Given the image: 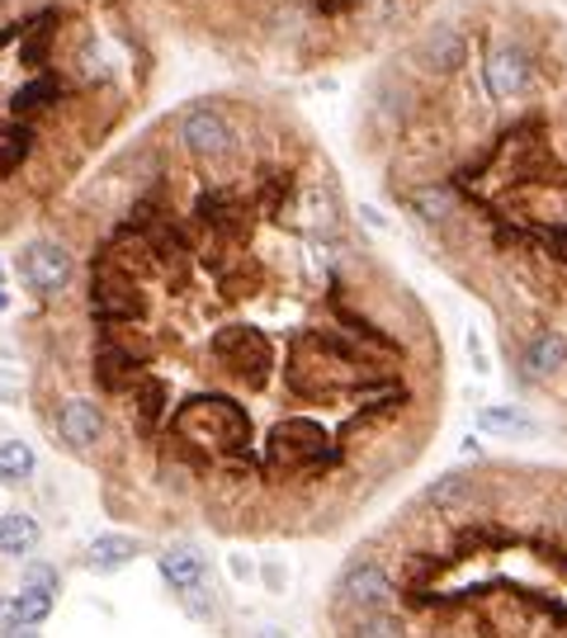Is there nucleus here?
<instances>
[{"label": "nucleus", "mask_w": 567, "mask_h": 638, "mask_svg": "<svg viewBox=\"0 0 567 638\" xmlns=\"http://www.w3.org/2000/svg\"><path fill=\"white\" fill-rule=\"evenodd\" d=\"M71 251L62 246V241H48V237H38V241H28V246L20 251V279H24V289H34L43 298H52V293H62L67 284H71Z\"/></svg>", "instance_id": "f257e3e1"}, {"label": "nucleus", "mask_w": 567, "mask_h": 638, "mask_svg": "<svg viewBox=\"0 0 567 638\" xmlns=\"http://www.w3.org/2000/svg\"><path fill=\"white\" fill-rule=\"evenodd\" d=\"M393 581H388V573L374 563V558H360V563H350L346 573H340V581H336V601L346 605V610H388L393 605Z\"/></svg>", "instance_id": "f03ea898"}, {"label": "nucleus", "mask_w": 567, "mask_h": 638, "mask_svg": "<svg viewBox=\"0 0 567 638\" xmlns=\"http://www.w3.org/2000/svg\"><path fill=\"white\" fill-rule=\"evenodd\" d=\"M180 142L190 147L198 161H222L232 152V123L218 109H190L180 123Z\"/></svg>", "instance_id": "7ed1b4c3"}, {"label": "nucleus", "mask_w": 567, "mask_h": 638, "mask_svg": "<svg viewBox=\"0 0 567 638\" xmlns=\"http://www.w3.org/2000/svg\"><path fill=\"white\" fill-rule=\"evenodd\" d=\"M482 81H487L492 99H516L524 91V81H530V57H524L520 43H496V48L487 52Z\"/></svg>", "instance_id": "20e7f679"}, {"label": "nucleus", "mask_w": 567, "mask_h": 638, "mask_svg": "<svg viewBox=\"0 0 567 638\" xmlns=\"http://www.w3.org/2000/svg\"><path fill=\"white\" fill-rule=\"evenodd\" d=\"M156 573H161V581L170 591L180 595H190V591H198V587H208V558L198 549H190V544H180V549H166L161 558H156Z\"/></svg>", "instance_id": "39448f33"}, {"label": "nucleus", "mask_w": 567, "mask_h": 638, "mask_svg": "<svg viewBox=\"0 0 567 638\" xmlns=\"http://www.w3.org/2000/svg\"><path fill=\"white\" fill-rule=\"evenodd\" d=\"M57 435H62V445L85 454L99 445V435H105V417H99L95 402L71 397V402H62V411H57Z\"/></svg>", "instance_id": "423d86ee"}, {"label": "nucleus", "mask_w": 567, "mask_h": 638, "mask_svg": "<svg viewBox=\"0 0 567 638\" xmlns=\"http://www.w3.org/2000/svg\"><path fill=\"white\" fill-rule=\"evenodd\" d=\"M213 354H218V364L222 369H232V374H261L265 360H269V346L261 336H251V332H222L218 340H213Z\"/></svg>", "instance_id": "0eeeda50"}, {"label": "nucleus", "mask_w": 567, "mask_h": 638, "mask_svg": "<svg viewBox=\"0 0 567 638\" xmlns=\"http://www.w3.org/2000/svg\"><path fill=\"white\" fill-rule=\"evenodd\" d=\"M133 558H137V539L133 534H99L81 553L85 573H119V567H128Z\"/></svg>", "instance_id": "6e6552de"}, {"label": "nucleus", "mask_w": 567, "mask_h": 638, "mask_svg": "<svg viewBox=\"0 0 567 638\" xmlns=\"http://www.w3.org/2000/svg\"><path fill=\"white\" fill-rule=\"evenodd\" d=\"M57 99H62V81L57 76H48V71H38L34 81H24L20 91H14V99H10V109H14V119H38V113H48Z\"/></svg>", "instance_id": "1a4fd4ad"}, {"label": "nucleus", "mask_w": 567, "mask_h": 638, "mask_svg": "<svg viewBox=\"0 0 567 638\" xmlns=\"http://www.w3.org/2000/svg\"><path fill=\"white\" fill-rule=\"evenodd\" d=\"M43 539V525L28 510H10L0 516V558H28Z\"/></svg>", "instance_id": "9d476101"}, {"label": "nucleus", "mask_w": 567, "mask_h": 638, "mask_svg": "<svg viewBox=\"0 0 567 638\" xmlns=\"http://www.w3.org/2000/svg\"><path fill=\"white\" fill-rule=\"evenodd\" d=\"M425 67L431 71H439V76H454V71L463 67V57H468V43H463V34L459 28H431V38H425Z\"/></svg>", "instance_id": "9b49d317"}, {"label": "nucleus", "mask_w": 567, "mask_h": 638, "mask_svg": "<svg viewBox=\"0 0 567 638\" xmlns=\"http://www.w3.org/2000/svg\"><path fill=\"white\" fill-rule=\"evenodd\" d=\"M524 369L534 378H553L558 369H567V340L563 332H539L530 346H524Z\"/></svg>", "instance_id": "f8f14e48"}, {"label": "nucleus", "mask_w": 567, "mask_h": 638, "mask_svg": "<svg viewBox=\"0 0 567 638\" xmlns=\"http://www.w3.org/2000/svg\"><path fill=\"white\" fill-rule=\"evenodd\" d=\"M478 431H487V435H510V440H530V435H539V425L524 417L520 407H482L478 411Z\"/></svg>", "instance_id": "ddd939ff"}, {"label": "nucleus", "mask_w": 567, "mask_h": 638, "mask_svg": "<svg viewBox=\"0 0 567 638\" xmlns=\"http://www.w3.org/2000/svg\"><path fill=\"white\" fill-rule=\"evenodd\" d=\"M34 449L24 445V440H0V482H10V487H20V482L34 478Z\"/></svg>", "instance_id": "4468645a"}, {"label": "nucleus", "mask_w": 567, "mask_h": 638, "mask_svg": "<svg viewBox=\"0 0 567 638\" xmlns=\"http://www.w3.org/2000/svg\"><path fill=\"white\" fill-rule=\"evenodd\" d=\"M52 601H57V591H43V587H20L14 591V615H20V624H43L52 615Z\"/></svg>", "instance_id": "2eb2a0df"}, {"label": "nucleus", "mask_w": 567, "mask_h": 638, "mask_svg": "<svg viewBox=\"0 0 567 638\" xmlns=\"http://www.w3.org/2000/svg\"><path fill=\"white\" fill-rule=\"evenodd\" d=\"M411 208H417L425 222H445L454 213V190H445V184H421V190L411 194Z\"/></svg>", "instance_id": "dca6fc26"}, {"label": "nucleus", "mask_w": 567, "mask_h": 638, "mask_svg": "<svg viewBox=\"0 0 567 638\" xmlns=\"http://www.w3.org/2000/svg\"><path fill=\"white\" fill-rule=\"evenodd\" d=\"M354 638H402V629L393 624L388 610H364V615L354 619Z\"/></svg>", "instance_id": "f3484780"}, {"label": "nucleus", "mask_w": 567, "mask_h": 638, "mask_svg": "<svg viewBox=\"0 0 567 638\" xmlns=\"http://www.w3.org/2000/svg\"><path fill=\"white\" fill-rule=\"evenodd\" d=\"M24 587L62 591V577H57V567H52V563H28V567H24Z\"/></svg>", "instance_id": "a211bd4d"}, {"label": "nucleus", "mask_w": 567, "mask_h": 638, "mask_svg": "<svg viewBox=\"0 0 567 638\" xmlns=\"http://www.w3.org/2000/svg\"><path fill=\"white\" fill-rule=\"evenodd\" d=\"M459 492H468V478H459V473H449V478H439L435 487H431V502H454Z\"/></svg>", "instance_id": "6ab92c4d"}, {"label": "nucleus", "mask_w": 567, "mask_h": 638, "mask_svg": "<svg viewBox=\"0 0 567 638\" xmlns=\"http://www.w3.org/2000/svg\"><path fill=\"white\" fill-rule=\"evenodd\" d=\"M14 629H28V624H20V615H14V595H0V638H10Z\"/></svg>", "instance_id": "aec40b11"}, {"label": "nucleus", "mask_w": 567, "mask_h": 638, "mask_svg": "<svg viewBox=\"0 0 567 638\" xmlns=\"http://www.w3.org/2000/svg\"><path fill=\"white\" fill-rule=\"evenodd\" d=\"M255 638H289V634H284V629H261Z\"/></svg>", "instance_id": "412c9836"}, {"label": "nucleus", "mask_w": 567, "mask_h": 638, "mask_svg": "<svg viewBox=\"0 0 567 638\" xmlns=\"http://www.w3.org/2000/svg\"><path fill=\"white\" fill-rule=\"evenodd\" d=\"M10 638H38V634H34V629H14Z\"/></svg>", "instance_id": "4be33fe9"}, {"label": "nucleus", "mask_w": 567, "mask_h": 638, "mask_svg": "<svg viewBox=\"0 0 567 638\" xmlns=\"http://www.w3.org/2000/svg\"><path fill=\"white\" fill-rule=\"evenodd\" d=\"M10 308V298H5V289H0V312H5Z\"/></svg>", "instance_id": "5701e85b"}, {"label": "nucleus", "mask_w": 567, "mask_h": 638, "mask_svg": "<svg viewBox=\"0 0 567 638\" xmlns=\"http://www.w3.org/2000/svg\"><path fill=\"white\" fill-rule=\"evenodd\" d=\"M0 275H5V269H0Z\"/></svg>", "instance_id": "b1692460"}]
</instances>
